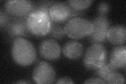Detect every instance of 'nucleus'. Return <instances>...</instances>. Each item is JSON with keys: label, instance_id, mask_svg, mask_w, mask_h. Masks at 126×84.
Returning <instances> with one entry per match:
<instances>
[{"label": "nucleus", "instance_id": "1", "mask_svg": "<svg viewBox=\"0 0 126 84\" xmlns=\"http://www.w3.org/2000/svg\"><path fill=\"white\" fill-rule=\"evenodd\" d=\"M11 53L15 62L23 66L31 65L36 58L34 46L28 40L22 37H17L14 40Z\"/></svg>", "mask_w": 126, "mask_h": 84}, {"label": "nucleus", "instance_id": "2", "mask_svg": "<svg viewBox=\"0 0 126 84\" xmlns=\"http://www.w3.org/2000/svg\"><path fill=\"white\" fill-rule=\"evenodd\" d=\"M53 23L49 13L33 9L27 17V25L30 33L43 36L49 32Z\"/></svg>", "mask_w": 126, "mask_h": 84}, {"label": "nucleus", "instance_id": "3", "mask_svg": "<svg viewBox=\"0 0 126 84\" xmlns=\"http://www.w3.org/2000/svg\"><path fill=\"white\" fill-rule=\"evenodd\" d=\"M107 51L102 44L94 43L87 50L85 54L83 63L87 68L96 70L107 62Z\"/></svg>", "mask_w": 126, "mask_h": 84}, {"label": "nucleus", "instance_id": "4", "mask_svg": "<svg viewBox=\"0 0 126 84\" xmlns=\"http://www.w3.org/2000/svg\"><path fill=\"white\" fill-rule=\"evenodd\" d=\"M93 29L92 21L80 17L68 20L64 27L65 34L73 39H79L88 36Z\"/></svg>", "mask_w": 126, "mask_h": 84}, {"label": "nucleus", "instance_id": "5", "mask_svg": "<svg viewBox=\"0 0 126 84\" xmlns=\"http://www.w3.org/2000/svg\"><path fill=\"white\" fill-rule=\"evenodd\" d=\"M56 78V73L53 66L48 63L42 61L38 63L33 72V79L37 84L53 83Z\"/></svg>", "mask_w": 126, "mask_h": 84}, {"label": "nucleus", "instance_id": "6", "mask_svg": "<svg viewBox=\"0 0 126 84\" xmlns=\"http://www.w3.org/2000/svg\"><path fill=\"white\" fill-rule=\"evenodd\" d=\"M94 29L89 36V39L94 43L105 41L107 39V34L110 23L106 16H98L92 21Z\"/></svg>", "mask_w": 126, "mask_h": 84}, {"label": "nucleus", "instance_id": "7", "mask_svg": "<svg viewBox=\"0 0 126 84\" xmlns=\"http://www.w3.org/2000/svg\"><path fill=\"white\" fill-rule=\"evenodd\" d=\"M6 12L16 17H27L33 11L34 5L28 0H10L5 3Z\"/></svg>", "mask_w": 126, "mask_h": 84}, {"label": "nucleus", "instance_id": "8", "mask_svg": "<svg viewBox=\"0 0 126 84\" xmlns=\"http://www.w3.org/2000/svg\"><path fill=\"white\" fill-rule=\"evenodd\" d=\"M27 17H17L10 19L5 27L8 34L12 37L26 36L30 32L27 25Z\"/></svg>", "mask_w": 126, "mask_h": 84}, {"label": "nucleus", "instance_id": "9", "mask_svg": "<svg viewBox=\"0 0 126 84\" xmlns=\"http://www.w3.org/2000/svg\"><path fill=\"white\" fill-rule=\"evenodd\" d=\"M39 51L42 57L50 61H55L60 57L61 48L54 39H47L41 43Z\"/></svg>", "mask_w": 126, "mask_h": 84}, {"label": "nucleus", "instance_id": "10", "mask_svg": "<svg viewBox=\"0 0 126 84\" xmlns=\"http://www.w3.org/2000/svg\"><path fill=\"white\" fill-rule=\"evenodd\" d=\"M72 7L63 2H55L49 10V17L55 23H62L68 21L72 12Z\"/></svg>", "mask_w": 126, "mask_h": 84}, {"label": "nucleus", "instance_id": "11", "mask_svg": "<svg viewBox=\"0 0 126 84\" xmlns=\"http://www.w3.org/2000/svg\"><path fill=\"white\" fill-rule=\"evenodd\" d=\"M126 29L124 25L110 27L107 32V39L113 45H123L126 42Z\"/></svg>", "mask_w": 126, "mask_h": 84}, {"label": "nucleus", "instance_id": "12", "mask_svg": "<svg viewBox=\"0 0 126 84\" xmlns=\"http://www.w3.org/2000/svg\"><path fill=\"white\" fill-rule=\"evenodd\" d=\"M126 48L125 45L117 46L112 50L110 57V63L116 68L126 67Z\"/></svg>", "mask_w": 126, "mask_h": 84}, {"label": "nucleus", "instance_id": "13", "mask_svg": "<svg viewBox=\"0 0 126 84\" xmlns=\"http://www.w3.org/2000/svg\"><path fill=\"white\" fill-rule=\"evenodd\" d=\"M84 51L83 46L79 42L70 41L66 42L63 46V54L66 57L72 59L80 58Z\"/></svg>", "mask_w": 126, "mask_h": 84}, {"label": "nucleus", "instance_id": "14", "mask_svg": "<svg viewBox=\"0 0 126 84\" xmlns=\"http://www.w3.org/2000/svg\"><path fill=\"white\" fill-rule=\"evenodd\" d=\"M117 69L114 67L110 63L106 62L104 65L96 69V74L99 78L105 81L109 76L111 73L115 72Z\"/></svg>", "mask_w": 126, "mask_h": 84}, {"label": "nucleus", "instance_id": "15", "mask_svg": "<svg viewBox=\"0 0 126 84\" xmlns=\"http://www.w3.org/2000/svg\"><path fill=\"white\" fill-rule=\"evenodd\" d=\"M48 34L51 37L55 39L60 40L64 37L66 34L64 28L58 24H54L53 22Z\"/></svg>", "mask_w": 126, "mask_h": 84}, {"label": "nucleus", "instance_id": "16", "mask_svg": "<svg viewBox=\"0 0 126 84\" xmlns=\"http://www.w3.org/2000/svg\"><path fill=\"white\" fill-rule=\"evenodd\" d=\"M91 0H86V1H81V0H74V1H69L68 3L72 9L78 11H81L86 9L92 3Z\"/></svg>", "mask_w": 126, "mask_h": 84}, {"label": "nucleus", "instance_id": "17", "mask_svg": "<svg viewBox=\"0 0 126 84\" xmlns=\"http://www.w3.org/2000/svg\"><path fill=\"white\" fill-rule=\"evenodd\" d=\"M106 84H125V78L122 75L113 72L105 79Z\"/></svg>", "mask_w": 126, "mask_h": 84}, {"label": "nucleus", "instance_id": "18", "mask_svg": "<svg viewBox=\"0 0 126 84\" xmlns=\"http://www.w3.org/2000/svg\"><path fill=\"white\" fill-rule=\"evenodd\" d=\"M110 5L106 2H101L97 6V12L100 16H106L109 11Z\"/></svg>", "mask_w": 126, "mask_h": 84}, {"label": "nucleus", "instance_id": "19", "mask_svg": "<svg viewBox=\"0 0 126 84\" xmlns=\"http://www.w3.org/2000/svg\"><path fill=\"white\" fill-rule=\"evenodd\" d=\"M10 17L6 11L1 10L0 11V26L1 28H5L10 21Z\"/></svg>", "mask_w": 126, "mask_h": 84}, {"label": "nucleus", "instance_id": "20", "mask_svg": "<svg viewBox=\"0 0 126 84\" xmlns=\"http://www.w3.org/2000/svg\"><path fill=\"white\" fill-rule=\"evenodd\" d=\"M85 84H106L103 79L100 78H92L88 79L84 82Z\"/></svg>", "mask_w": 126, "mask_h": 84}, {"label": "nucleus", "instance_id": "21", "mask_svg": "<svg viewBox=\"0 0 126 84\" xmlns=\"http://www.w3.org/2000/svg\"><path fill=\"white\" fill-rule=\"evenodd\" d=\"M57 84H74V82L73 81V80L69 78V77H62L60 79H58L57 80V81L56 82Z\"/></svg>", "mask_w": 126, "mask_h": 84}, {"label": "nucleus", "instance_id": "22", "mask_svg": "<svg viewBox=\"0 0 126 84\" xmlns=\"http://www.w3.org/2000/svg\"><path fill=\"white\" fill-rule=\"evenodd\" d=\"M16 83H17V84H29L30 83L29 82H27V81H24V80H23V81L17 82Z\"/></svg>", "mask_w": 126, "mask_h": 84}]
</instances>
